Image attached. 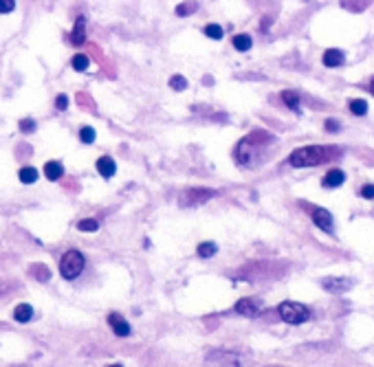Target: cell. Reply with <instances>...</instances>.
<instances>
[{"label":"cell","instance_id":"18","mask_svg":"<svg viewBox=\"0 0 374 367\" xmlns=\"http://www.w3.org/2000/svg\"><path fill=\"white\" fill-rule=\"evenodd\" d=\"M71 66H73V71H79V73H84V71H88V66H91V60H88V55H84V53H77V55H73Z\"/></svg>","mask_w":374,"mask_h":367},{"label":"cell","instance_id":"17","mask_svg":"<svg viewBox=\"0 0 374 367\" xmlns=\"http://www.w3.org/2000/svg\"><path fill=\"white\" fill-rule=\"evenodd\" d=\"M196 253H198V258L207 260V258H214V255L218 253V246L214 244V242H203V244H198Z\"/></svg>","mask_w":374,"mask_h":367},{"label":"cell","instance_id":"9","mask_svg":"<svg viewBox=\"0 0 374 367\" xmlns=\"http://www.w3.org/2000/svg\"><path fill=\"white\" fill-rule=\"evenodd\" d=\"M343 182H346V172L343 170H328L324 180H321V185L326 189H337V187H341Z\"/></svg>","mask_w":374,"mask_h":367},{"label":"cell","instance_id":"7","mask_svg":"<svg viewBox=\"0 0 374 367\" xmlns=\"http://www.w3.org/2000/svg\"><path fill=\"white\" fill-rule=\"evenodd\" d=\"M236 312L242 314V317H255V314L260 312V304L251 297H245L236 304Z\"/></svg>","mask_w":374,"mask_h":367},{"label":"cell","instance_id":"5","mask_svg":"<svg viewBox=\"0 0 374 367\" xmlns=\"http://www.w3.org/2000/svg\"><path fill=\"white\" fill-rule=\"evenodd\" d=\"M321 286L328 290V292H346L352 288V280H346V277H326V280H321Z\"/></svg>","mask_w":374,"mask_h":367},{"label":"cell","instance_id":"31","mask_svg":"<svg viewBox=\"0 0 374 367\" xmlns=\"http://www.w3.org/2000/svg\"><path fill=\"white\" fill-rule=\"evenodd\" d=\"M370 90L374 93V77H372V82H370Z\"/></svg>","mask_w":374,"mask_h":367},{"label":"cell","instance_id":"14","mask_svg":"<svg viewBox=\"0 0 374 367\" xmlns=\"http://www.w3.org/2000/svg\"><path fill=\"white\" fill-rule=\"evenodd\" d=\"M13 319H16L18 324H27V321H31L33 319V308L29 304L16 306V310H13Z\"/></svg>","mask_w":374,"mask_h":367},{"label":"cell","instance_id":"32","mask_svg":"<svg viewBox=\"0 0 374 367\" xmlns=\"http://www.w3.org/2000/svg\"><path fill=\"white\" fill-rule=\"evenodd\" d=\"M108 367H123V365H119V363H115V365H108Z\"/></svg>","mask_w":374,"mask_h":367},{"label":"cell","instance_id":"27","mask_svg":"<svg viewBox=\"0 0 374 367\" xmlns=\"http://www.w3.org/2000/svg\"><path fill=\"white\" fill-rule=\"evenodd\" d=\"M359 196L365 198V200H374V185L372 182H368V185L361 187V192H359Z\"/></svg>","mask_w":374,"mask_h":367},{"label":"cell","instance_id":"13","mask_svg":"<svg viewBox=\"0 0 374 367\" xmlns=\"http://www.w3.org/2000/svg\"><path fill=\"white\" fill-rule=\"evenodd\" d=\"M44 176H47L49 180H60L64 176V165L60 160H49V163L44 165Z\"/></svg>","mask_w":374,"mask_h":367},{"label":"cell","instance_id":"15","mask_svg":"<svg viewBox=\"0 0 374 367\" xmlns=\"http://www.w3.org/2000/svg\"><path fill=\"white\" fill-rule=\"evenodd\" d=\"M251 47H253L251 35H247V33H238L236 38H233V49L240 51V53H247V51L251 49Z\"/></svg>","mask_w":374,"mask_h":367},{"label":"cell","instance_id":"21","mask_svg":"<svg viewBox=\"0 0 374 367\" xmlns=\"http://www.w3.org/2000/svg\"><path fill=\"white\" fill-rule=\"evenodd\" d=\"M196 9H198L196 0H187V3H183V5L176 7V16H179V18H187L189 13H194Z\"/></svg>","mask_w":374,"mask_h":367},{"label":"cell","instance_id":"23","mask_svg":"<svg viewBox=\"0 0 374 367\" xmlns=\"http://www.w3.org/2000/svg\"><path fill=\"white\" fill-rule=\"evenodd\" d=\"M77 229L84 231V233H95L99 229V222L97 220H93V218H84V220H79L77 222Z\"/></svg>","mask_w":374,"mask_h":367},{"label":"cell","instance_id":"4","mask_svg":"<svg viewBox=\"0 0 374 367\" xmlns=\"http://www.w3.org/2000/svg\"><path fill=\"white\" fill-rule=\"evenodd\" d=\"M216 192L214 189H187V192L181 194V204L183 207H189V204H201L205 200H209Z\"/></svg>","mask_w":374,"mask_h":367},{"label":"cell","instance_id":"6","mask_svg":"<svg viewBox=\"0 0 374 367\" xmlns=\"http://www.w3.org/2000/svg\"><path fill=\"white\" fill-rule=\"evenodd\" d=\"M71 42L75 47H82L86 42V16H77L75 25H73V31H71Z\"/></svg>","mask_w":374,"mask_h":367},{"label":"cell","instance_id":"30","mask_svg":"<svg viewBox=\"0 0 374 367\" xmlns=\"http://www.w3.org/2000/svg\"><path fill=\"white\" fill-rule=\"evenodd\" d=\"M326 130H328V132H339V130H341L339 121H335V119H326Z\"/></svg>","mask_w":374,"mask_h":367},{"label":"cell","instance_id":"20","mask_svg":"<svg viewBox=\"0 0 374 367\" xmlns=\"http://www.w3.org/2000/svg\"><path fill=\"white\" fill-rule=\"evenodd\" d=\"M203 33L207 35L209 40H223V35H225V31H223V27L220 25H214V22H209V25H205V29H203Z\"/></svg>","mask_w":374,"mask_h":367},{"label":"cell","instance_id":"1","mask_svg":"<svg viewBox=\"0 0 374 367\" xmlns=\"http://www.w3.org/2000/svg\"><path fill=\"white\" fill-rule=\"evenodd\" d=\"M337 154H339L337 148L306 145V148H299V150L289 154V163L293 167H315V165L326 163V160H333V156H337Z\"/></svg>","mask_w":374,"mask_h":367},{"label":"cell","instance_id":"2","mask_svg":"<svg viewBox=\"0 0 374 367\" xmlns=\"http://www.w3.org/2000/svg\"><path fill=\"white\" fill-rule=\"evenodd\" d=\"M84 266H86V258L82 255V251L71 248V251H66L60 260V275L64 280H77V277L82 275Z\"/></svg>","mask_w":374,"mask_h":367},{"label":"cell","instance_id":"11","mask_svg":"<svg viewBox=\"0 0 374 367\" xmlns=\"http://www.w3.org/2000/svg\"><path fill=\"white\" fill-rule=\"evenodd\" d=\"M95 167H97L99 176H104V178H113V176L117 174V163H115L113 156H99Z\"/></svg>","mask_w":374,"mask_h":367},{"label":"cell","instance_id":"29","mask_svg":"<svg viewBox=\"0 0 374 367\" xmlns=\"http://www.w3.org/2000/svg\"><path fill=\"white\" fill-rule=\"evenodd\" d=\"M55 108L60 110V112H64V110L69 108V97H66V95H57V99H55Z\"/></svg>","mask_w":374,"mask_h":367},{"label":"cell","instance_id":"10","mask_svg":"<svg viewBox=\"0 0 374 367\" xmlns=\"http://www.w3.org/2000/svg\"><path fill=\"white\" fill-rule=\"evenodd\" d=\"M313 222L317 224L321 231H333V216H330L326 209H321V207L313 209Z\"/></svg>","mask_w":374,"mask_h":367},{"label":"cell","instance_id":"25","mask_svg":"<svg viewBox=\"0 0 374 367\" xmlns=\"http://www.w3.org/2000/svg\"><path fill=\"white\" fill-rule=\"evenodd\" d=\"M170 88H172V90H185V88H187V79L183 75H172L170 77Z\"/></svg>","mask_w":374,"mask_h":367},{"label":"cell","instance_id":"8","mask_svg":"<svg viewBox=\"0 0 374 367\" xmlns=\"http://www.w3.org/2000/svg\"><path fill=\"white\" fill-rule=\"evenodd\" d=\"M108 326L113 328V332H115L117 336H128V334H130V326H128V321L123 319L121 314H117V312L108 314Z\"/></svg>","mask_w":374,"mask_h":367},{"label":"cell","instance_id":"19","mask_svg":"<svg viewBox=\"0 0 374 367\" xmlns=\"http://www.w3.org/2000/svg\"><path fill=\"white\" fill-rule=\"evenodd\" d=\"M282 101L286 106H289L291 110H295V112H299V95L295 90H284L282 93Z\"/></svg>","mask_w":374,"mask_h":367},{"label":"cell","instance_id":"28","mask_svg":"<svg viewBox=\"0 0 374 367\" xmlns=\"http://www.w3.org/2000/svg\"><path fill=\"white\" fill-rule=\"evenodd\" d=\"M16 9V0H0V13H11Z\"/></svg>","mask_w":374,"mask_h":367},{"label":"cell","instance_id":"24","mask_svg":"<svg viewBox=\"0 0 374 367\" xmlns=\"http://www.w3.org/2000/svg\"><path fill=\"white\" fill-rule=\"evenodd\" d=\"M95 130L91 128V126H84L82 130H79V141L82 143H86V145H91V143H95Z\"/></svg>","mask_w":374,"mask_h":367},{"label":"cell","instance_id":"16","mask_svg":"<svg viewBox=\"0 0 374 367\" xmlns=\"http://www.w3.org/2000/svg\"><path fill=\"white\" fill-rule=\"evenodd\" d=\"M38 176H40V172L35 170V167H22L18 172V178H20V182H25V185H33V182L38 180Z\"/></svg>","mask_w":374,"mask_h":367},{"label":"cell","instance_id":"26","mask_svg":"<svg viewBox=\"0 0 374 367\" xmlns=\"http://www.w3.org/2000/svg\"><path fill=\"white\" fill-rule=\"evenodd\" d=\"M20 132H25V134H31V132H35V121L33 119H22L20 121Z\"/></svg>","mask_w":374,"mask_h":367},{"label":"cell","instance_id":"12","mask_svg":"<svg viewBox=\"0 0 374 367\" xmlns=\"http://www.w3.org/2000/svg\"><path fill=\"white\" fill-rule=\"evenodd\" d=\"M321 62H324L328 68H337V66H341L346 62V55H343L339 49H328L324 53V57H321Z\"/></svg>","mask_w":374,"mask_h":367},{"label":"cell","instance_id":"22","mask_svg":"<svg viewBox=\"0 0 374 367\" xmlns=\"http://www.w3.org/2000/svg\"><path fill=\"white\" fill-rule=\"evenodd\" d=\"M350 112L357 114V117L368 114V101H365V99H352L350 101Z\"/></svg>","mask_w":374,"mask_h":367},{"label":"cell","instance_id":"3","mask_svg":"<svg viewBox=\"0 0 374 367\" xmlns=\"http://www.w3.org/2000/svg\"><path fill=\"white\" fill-rule=\"evenodd\" d=\"M280 317L286 321V324H293V326H299V324H306L311 319V310L304 306V304H297V302H284L277 308Z\"/></svg>","mask_w":374,"mask_h":367}]
</instances>
